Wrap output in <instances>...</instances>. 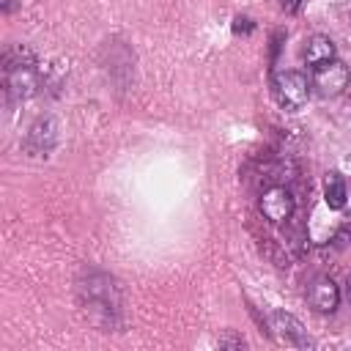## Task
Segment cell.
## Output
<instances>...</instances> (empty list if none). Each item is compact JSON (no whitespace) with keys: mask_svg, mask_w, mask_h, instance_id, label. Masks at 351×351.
<instances>
[{"mask_svg":"<svg viewBox=\"0 0 351 351\" xmlns=\"http://www.w3.org/2000/svg\"><path fill=\"white\" fill-rule=\"evenodd\" d=\"M5 93L16 101H25L30 96L38 93L41 88V77L36 69V58L30 49H14L5 55Z\"/></svg>","mask_w":351,"mask_h":351,"instance_id":"obj_1","label":"cell"},{"mask_svg":"<svg viewBox=\"0 0 351 351\" xmlns=\"http://www.w3.org/2000/svg\"><path fill=\"white\" fill-rule=\"evenodd\" d=\"M82 304L101 326H112L121 313V293L118 285L107 274H96L82 285Z\"/></svg>","mask_w":351,"mask_h":351,"instance_id":"obj_2","label":"cell"},{"mask_svg":"<svg viewBox=\"0 0 351 351\" xmlns=\"http://www.w3.org/2000/svg\"><path fill=\"white\" fill-rule=\"evenodd\" d=\"M310 90L313 85L307 82V77L302 71H293V69H285V71H277L271 77V93L277 99V104L288 112H296L307 104L310 99Z\"/></svg>","mask_w":351,"mask_h":351,"instance_id":"obj_3","label":"cell"},{"mask_svg":"<svg viewBox=\"0 0 351 351\" xmlns=\"http://www.w3.org/2000/svg\"><path fill=\"white\" fill-rule=\"evenodd\" d=\"M313 90L324 99L343 93V88L348 85V66L343 60H326L321 66H313V80H310Z\"/></svg>","mask_w":351,"mask_h":351,"instance_id":"obj_4","label":"cell"},{"mask_svg":"<svg viewBox=\"0 0 351 351\" xmlns=\"http://www.w3.org/2000/svg\"><path fill=\"white\" fill-rule=\"evenodd\" d=\"M293 208H296V200H293V195H291L288 186L274 184V186H269V189L261 195V214H263L271 225L288 222L291 214H293Z\"/></svg>","mask_w":351,"mask_h":351,"instance_id":"obj_5","label":"cell"},{"mask_svg":"<svg viewBox=\"0 0 351 351\" xmlns=\"http://www.w3.org/2000/svg\"><path fill=\"white\" fill-rule=\"evenodd\" d=\"M269 326H271L274 337L285 346H296V348H310L313 346V340L307 337V329L291 313H271Z\"/></svg>","mask_w":351,"mask_h":351,"instance_id":"obj_6","label":"cell"},{"mask_svg":"<svg viewBox=\"0 0 351 351\" xmlns=\"http://www.w3.org/2000/svg\"><path fill=\"white\" fill-rule=\"evenodd\" d=\"M340 296H343L340 285L332 277H326V274L315 277L310 282V288H307V302H310V307L315 313H335L337 304H340Z\"/></svg>","mask_w":351,"mask_h":351,"instance_id":"obj_7","label":"cell"},{"mask_svg":"<svg viewBox=\"0 0 351 351\" xmlns=\"http://www.w3.org/2000/svg\"><path fill=\"white\" fill-rule=\"evenodd\" d=\"M55 140H58V123L52 118H44L27 132V143L25 145H27L30 156H47L55 148Z\"/></svg>","mask_w":351,"mask_h":351,"instance_id":"obj_8","label":"cell"},{"mask_svg":"<svg viewBox=\"0 0 351 351\" xmlns=\"http://www.w3.org/2000/svg\"><path fill=\"white\" fill-rule=\"evenodd\" d=\"M304 60L310 66H321L326 60H335V41L329 36H313L304 44Z\"/></svg>","mask_w":351,"mask_h":351,"instance_id":"obj_9","label":"cell"},{"mask_svg":"<svg viewBox=\"0 0 351 351\" xmlns=\"http://www.w3.org/2000/svg\"><path fill=\"white\" fill-rule=\"evenodd\" d=\"M324 197H326V206L335 208V211H340L348 203V186H346L343 176H337V173H329L326 176V181H324Z\"/></svg>","mask_w":351,"mask_h":351,"instance_id":"obj_10","label":"cell"},{"mask_svg":"<svg viewBox=\"0 0 351 351\" xmlns=\"http://www.w3.org/2000/svg\"><path fill=\"white\" fill-rule=\"evenodd\" d=\"M302 3H304V0H280V5H282V11H288V14H293V11H299V8H302Z\"/></svg>","mask_w":351,"mask_h":351,"instance_id":"obj_11","label":"cell"},{"mask_svg":"<svg viewBox=\"0 0 351 351\" xmlns=\"http://www.w3.org/2000/svg\"><path fill=\"white\" fill-rule=\"evenodd\" d=\"M219 346H233V348H244L247 343H244V337H222V340H219Z\"/></svg>","mask_w":351,"mask_h":351,"instance_id":"obj_12","label":"cell"},{"mask_svg":"<svg viewBox=\"0 0 351 351\" xmlns=\"http://www.w3.org/2000/svg\"><path fill=\"white\" fill-rule=\"evenodd\" d=\"M233 27H236V33H241V30H250V27H252V25H250V19H241V16H239V19H236V25H233Z\"/></svg>","mask_w":351,"mask_h":351,"instance_id":"obj_13","label":"cell"},{"mask_svg":"<svg viewBox=\"0 0 351 351\" xmlns=\"http://www.w3.org/2000/svg\"><path fill=\"white\" fill-rule=\"evenodd\" d=\"M343 296L348 299V304H351V274L346 277V288H343Z\"/></svg>","mask_w":351,"mask_h":351,"instance_id":"obj_14","label":"cell"}]
</instances>
